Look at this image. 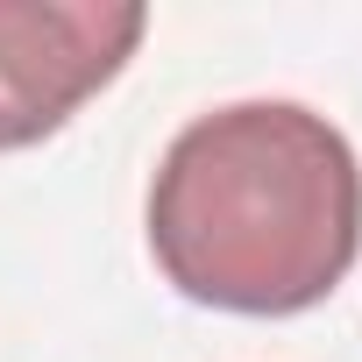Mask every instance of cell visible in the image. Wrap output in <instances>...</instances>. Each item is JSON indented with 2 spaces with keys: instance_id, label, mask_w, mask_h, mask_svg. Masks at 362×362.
I'll return each mask as SVG.
<instances>
[{
  "instance_id": "obj_1",
  "label": "cell",
  "mask_w": 362,
  "mask_h": 362,
  "mask_svg": "<svg viewBox=\"0 0 362 362\" xmlns=\"http://www.w3.org/2000/svg\"><path fill=\"white\" fill-rule=\"evenodd\" d=\"M142 221L177 298L291 320L334 298L362 256V163L327 114L235 100L170 135Z\"/></svg>"
},
{
  "instance_id": "obj_2",
  "label": "cell",
  "mask_w": 362,
  "mask_h": 362,
  "mask_svg": "<svg viewBox=\"0 0 362 362\" xmlns=\"http://www.w3.org/2000/svg\"><path fill=\"white\" fill-rule=\"evenodd\" d=\"M149 29L135 0H0V149H36L100 86L121 78Z\"/></svg>"
}]
</instances>
